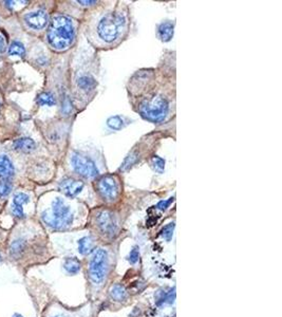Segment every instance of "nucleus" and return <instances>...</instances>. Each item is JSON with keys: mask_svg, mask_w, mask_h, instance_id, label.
<instances>
[{"mask_svg": "<svg viewBox=\"0 0 282 317\" xmlns=\"http://www.w3.org/2000/svg\"><path fill=\"white\" fill-rule=\"evenodd\" d=\"M113 267V257L105 248H95L89 255L87 276L93 295H98L107 284Z\"/></svg>", "mask_w": 282, "mask_h": 317, "instance_id": "obj_1", "label": "nucleus"}, {"mask_svg": "<svg viewBox=\"0 0 282 317\" xmlns=\"http://www.w3.org/2000/svg\"><path fill=\"white\" fill-rule=\"evenodd\" d=\"M75 30L71 19L66 16H56L48 30V43L55 50H66L73 43Z\"/></svg>", "mask_w": 282, "mask_h": 317, "instance_id": "obj_2", "label": "nucleus"}, {"mask_svg": "<svg viewBox=\"0 0 282 317\" xmlns=\"http://www.w3.org/2000/svg\"><path fill=\"white\" fill-rule=\"evenodd\" d=\"M44 222L54 230H66L73 222V213L71 207L61 198H56L52 202L51 208L41 214Z\"/></svg>", "mask_w": 282, "mask_h": 317, "instance_id": "obj_3", "label": "nucleus"}, {"mask_svg": "<svg viewBox=\"0 0 282 317\" xmlns=\"http://www.w3.org/2000/svg\"><path fill=\"white\" fill-rule=\"evenodd\" d=\"M125 22V17L122 13L106 15L98 26L99 36L106 43H112L119 36Z\"/></svg>", "mask_w": 282, "mask_h": 317, "instance_id": "obj_4", "label": "nucleus"}, {"mask_svg": "<svg viewBox=\"0 0 282 317\" xmlns=\"http://www.w3.org/2000/svg\"><path fill=\"white\" fill-rule=\"evenodd\" d=\"M140 112L143 117L147 121L159 123L165 118L168 113L167 100L161 97H154L151 100L144 101L142 104Z\"/></svg>", "mask_w": 282, "mask_h": 317, "instance_id": "obj_5", "label": "nucleus"}, {"mask_svg": "<svg viewBox=\"0 0 282 317\" xmlns=\"http://www.w3.org/2000/svg\"><path fill=\"white\" fill-rule=\"evenodd\" d=\"M71 164L74 171L83 178L93 179L99 176V170L94 162L85 155L76 152L73 153L71 158Z\"/></svg>", "mask_w": 282, "mask_h": 317, "instance_id": "obj_6", "label": "nucleus"}, {"mask_svg": "<svg viewBox=\"0 0 282 317\" xmlns=\"http://www.w3.org/2000/svg\"><path fill=\"white\" fill-rule=\"evenodd\" d=\"M97 225L100 232L106 237L113 238L118 232V221L110 211H101L98 214Z\"/></svg>", "mask_w": 282, "mask_h": 317, "instance_id": "obj_7", "label": "nucleus"}, {"mask_svg": "<svg viewBox=\"0 0 282 317\" xmlns=\"http://www.w3.org/2000/svg\"><path fill=\"white\" fill-rule=\"evenodd\" d=\"M98 190L105 201L113 202L119 195V187L116 179L113 176H106L98 183Z\"/></svg>", "mask_w": 282, "mask_h": 317, "instance_id": "obj_8", "label": "nucleus"}, {"mask_svg": "<svg viewBox=\"0 0 282 317\" xmlns=\"http://www.w3.org/2000/svg\"><path fill=\"white\" fill-rule=\"evenodd\" d=\"M25 21L31 29L41 30L49 22V16H48L45 11L37 10L28 13L25 16Z\"/></svg>", "mask_w": 282, "mask_h": 317, "instance_id": "obj_9", "label": "nucleus"}, {"mask_svg": "<svg viewBox=\"0 0 282 317\" xmlns=\"http://www.w3.org/2000/svg\"><path fill=\"white\" fill-rule=\"evenodd\" d=\"M83 183L72 178L65 179V180L59 183V189H61L66 196L70 197V198L76 197L83 190Z\"/></svg>", "mask_w": 282, "mask_h": 317, "instance_id": "obj_10", "label": "nucleus"}, {"mask_svg": "<svg viewBox=\"0 0 282 317\" xmlns=\"http://www.w3.org/2000/svg\"><path fill=\"white\" fill-rule=\"evenodd\" d=\"M30 201L29 196L23 193H17L13 198V205H12V213H13L16 218L22 219L25 218V213H23L22 205L26 204Z\"/></svg>", "mask_w": 282, "mask_h": 317, "instance_id": "obj_11", "label": "nucleus"}, {"mask_svg": "<svg viewBox=\"0 0 282 317\" xmlns=\"http://www.w3.org/2000/svg\"><path fill=\"white\" fill-rule=\"evenodd\" d=\"M108 294H109V297L111 300L116 301V302L122 303V302L127 301L129 298V293H128L127 289H126L124 285L119 284H112L111 288L109 289V292H108Z\"/></svg>", "mask_w": 282, "mask_h": 317, "instance_id": "obj_12", "label": "nucleus"}, {"mask_svg": "<svg viewBox=\"0 0 282 317\" xmlns=\"http://www.w3.org/2000/svg\"><path fill=\"white\" fill-rule=\"evenodd\" d=\"M15 168L7 155H0V179H9L14 175Z\"/></svg>", "mask_w": 282, "mask_h": 317, "instance_id": "obj_13", "label": "nucleus"}, {"mask_svg": "<svg viewBox=\"0 0 282 317\" xmlns=\"http://www.w3.org/2000/svg\"><path fill=\"white\" fill-rule=\"evenodd\" d=\"M13 147L15 150L22 151V152H31L35 150L36 143L34 140L30 139V137H20L14 142Z\"/></svg>", "mask_w": 282, "mask_h": 317, "instance_id": "obj_14", "label": "nucleus"}, {"mask_svg": "<svg viewBox=\"0 0 282 317\" xmlns=\"http://www.w3.org/2000/svg\"><path fill=\"white\" fill-rule=\"evenodd\" d=\"M64 268L69 275H76L81 272L82 262L76 257H68L64 261Z\"/></svg>", "mask_w": 282, "mask_h": 317, "instance_id": "obj_15", "label": "nucleus"}, {"mask_svg": "<svg viewBox=\"0 0 282 317\" xmlns=\"http://www.w3.org/2000/svg\"><path fill=\"white\" fill-rule=\"evenodd\" d=\"M159 37L163 41H169L173 36V23L166 21L160 25L158 29Z\"/></svg>", "mask_w": 282, "mask_h": 317, "instance_id": "obj_16", "label": "nucleus"}, {"mask_svg": "<svg viewBox=\"0 0 282 317\" xmlns=\"http://www.w3.org/2000/svg\"><path fill=\"white\" fill-rule=\"evenodd\" d=\"M26 249V242L22 239H18V240L14 241L11 245V255L14 257L15 259L20 258L22 254L25 253Z\"/></svg>", "mask_w": 282, "mask_h": 317, "instance_id": "obj_17", "label": "nucleus"}, {"mask_svg": "<svg viewBox=\"0 0 282 317\" xmlns=\"http://www.w3.org/2000/svg\"><path fill=\"white\" fill-rule=\"evenodd\" d=\"M77 83H79V87L83 89V90L90 91L95 87V85H97V82H95V80L92 76L85 75L80 77L79 81H77Z\"/></svg>", "mask_w": 282, "mask_h": 317, "instance_id": "obj_18", "label": "nucleus"}, {"mask_svg": "<svg viewBox=\"0 0 282 317\" xmlns=\"http://www.w3.org/2000/svg\"><path fill=\"white\" fill-rule=\"evenodd\" d=\"M37 104L39 106H54L56 104V100L52 93L44 92L38 95Z\"/></svg>", "mask_w": 282, "mask_h": 317, "instance_id": "obj_19", "label": "nucleus"}, {"mask_svg": "<svg viewBox=\"0 0 282 317\" xmlns=\"http://www.w3.org/2000/svg\"><path fill=\"white\" fill-rule=\"evenodd\" d=\"M26 54V49L25 47L19 41H14L12 43L9 48V55L11 56H25Z\"/></svg>", "mask_w": 282, "mask_h": 317, "instance_id": "obj_20", "label": "nucleus"}, {"mask_svg": "<svg viewBox=\"0 0 282 317\" xmlns=\"http://www.w3.org/2000/svg\"><path fill=\"white\" fill-rule=\"evenodd\" d=\"M107 124H108V126H109L110 128L116 129V130L121 129L123 127V125H124L123 124V119L121 117H110L109 119H108Z\"/></svg>", "mask_w": 282, "mask_h": 317, "instance_id": "obj_21", "label": "nucleus"}, {"mask_svg": "<svg viewBox=\"0 0 282 317\" xmlns=\"http://www.w3.org/2000/svg\"><path fill=\"white\" fill-rule=\"evenodd\" d=\"M12 190V184L8 180H1L0 181V197H7Z\"/></svg>", "mask_w": 282, "mask_h": 317, "instance_id": "obj_22", "label": "nucleus"}, {"mask_svg": "<svg viewBox=\"0 0 282 317\" xmlns=\"http://www.w3.org/2000/svg\"><path fill=\"white\" fill-rule=\"evenodd\" d=\"M151 163H152V166L155 170L159 171L160 173L163 172L164 167H165V161L163 159L155 155V157H153L151 159Z\"/></svg>", "mask_w": 282, "mask_h": 317, "instance_id": "obj_23", "label": "nucleus"}, {"mask_svg": "<svg viewBox=\"0 0 282 317\" xmlns=\"http://www.w3.org/2000/svg\"><path fill=\"white\" fill-rule=\"evenodd\" d=\"M173 229H175V224L169 223L164 227L163 231H162V236H163V238H165L167 241L171 240V237L173 234Z\"/></svg>", "mask_w": 282, "mask_h": 317, "instance_id": "obj_24", "label": "nucleus"}, {"mask_svg": "<svg viewBox=\"0 0 282 317\" xmlns=\"http://www.w3.org/2000/svg\"><path fill=\"white\" fill-rule=\"evenodd\" d=\"M139 259H140L139 248L134 247L133 250H131V252L129 253L128 261H129V263H131V265H135V263H137V261H139Z\"/></svg>", "mask_w": 282, "mask_h": 317, "instance_id": "obj_25", "label": "nucleus"}, {"mask_svg": "<svg viewBox=\"0 0 282 317\" xmlns=\"http://www.w3.org/2000/svg\"><path fill=\"white\" fill-rule=\"evenodd\" d=\"M135 159H136L135 154H130L129 157L125 160V162H124L123 166H122V168H123V169L128 168V167H130L131 165H133V164L135 162Z\"/></svg>", "mask_w": 282, "mask_h": 317, "instance_id": "obj_26", "label": "nucleus"}, {"mask_svg": "<svg viewBox=\"0 0 282 317\" xmlns=\"http://www.w3.org/2000/svg\"><path fill=\"white\" fill-rule=\"evenodd\" d=\"M173 201V198H170L169 200H167V201H161L159 204L157 205V207L159 209H161V211H165V209L170 205V203Z\"/></svg>", "mask_w": 282, "mask_h": 317, "instance_id": "obj_27", "label": "nucleus"}, {"mask_svg": "<svg viewBox=\"0 0 282 317\" xmlns=\"http://www.w3.org/2000/svg\"><path fill=\"white\" fill-rule=\"evenodd\" d=\"M5 51V41L0 36V53H3Z\"/></svg>", "mask_w": 282, "mask_h": 317, "instance_id": "obj_28", "label": "nucleus"}, {"mask_svg": "<svg viewBox=\"0 0 282 317\" xmlns=\"http://www.w3.org/2000/svg\"><path fill=\"white\" fill-rule=\"evenodd\" d=\"M79 3H82L83 5H90V4L97 3V1H79Z\"/></svg>", "mask_w": 282, "mask_h": 317, "instance_id": "obj_29", "label": "nucleus"}, {"mask_svg": "<svg viewBox=\"0 0 282 317\" xmlns=\"http://www.w3.org/2000/svg\"><path fill=\"white\" fill-rule=\"evenodd\" d=\"M52 317H70L69 315H55V316H52Z\"/></svg>", "mask_w": 282, "mask_h": 317, "instance_id": "obj_30", "label": "nucleus"}, {"mask_svg": "<svg viewBox=\"0 0 282 317\" xmlns=\"http://www.w3.org/2000/svg\"><path fill=\"white\" fill-rule=\"evenodd\" d=\"M0 261H1V255H0Z\"/></svg>", "mask_w": 282, "mask_h": 317, "instance_id": "obj_31", "label": "nucleus"}, {"mask_svg": "<svg viewBox=\"0 0 282 317\" xmlns=\"http://www.w3.org/2000/svg\"><path fill=\"white\" fill-rule=\"evenodd\" d=\"M0 108H1V103H0Z\"/></svg>", "mask_w": 282, "mask_h": 317, "instance_id": "obj_32", "label": "nucleus"}, {"mask_svg": "<svg viewBox=\"0 0 282 317\" xmlns=\"http://www.w3.org/2000/svg\"><path fill=\"white\" fill-rule=\"evenodd\" d=\"M16 317H21V316H16Z\"/></svg>", "mask_w": 282, "mask_h": 317, "instance_id": "obj_33", "label": "nucleus"}]
</instances>
